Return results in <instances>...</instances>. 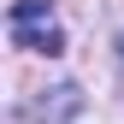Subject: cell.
<instances>
[{
    "mask_svg": "<svg viewBox=\"0 0 124 124\" xmlns=\"http://www.w3.org/2000/svg\"><path fill=\"white\" fill-rule=\"evenodd\" d=\"M6 36H12V47H30V53H65V30L47 12V0H12Z\"/></svg>",
    "mask_w": 124,
    "mask_h": 124,
    "instance_id": "1",
    "label": "cell"
},
{
    "mask_svg": "<svg viewBox=\"0 0 124 124\" xmlns=\"http://www.w3.org/2000/svg\"><path fill=\"white\" fill-rule=\"evenodd\" d=\"M77 106H83V101H77V89H71V83H59V89H53V101H41V106H24V124L65 118V112H77Z\"/></svg>",
    "mask_w": 124,
    "mask_h": 124,
    "instance_id": "2",
    "label": "cell"
},
{
    "mask_svg": "<svg viewBox=\"0 0 124 124\" xmlns=\"http://www.w3.org/2000/svg\"><path fill=\"white\" fill-rule=\"evenodd\" d=\"M118 59H124V36H118Z\"/></svg>",
    "mask_w": 124,
    "mask_h": 124,
    "instance_id": "3",
    "label": "cell"
}]
</instances>
